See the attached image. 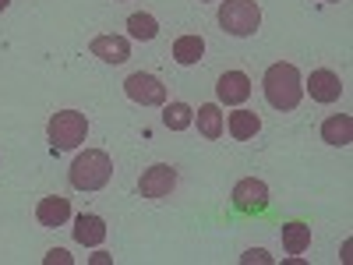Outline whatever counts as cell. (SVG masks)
<instances>
[{
    "mask_svg": "<svg viewBox=\"0 0 353 265\" xmlns=\"http://www.w3.org/2000/svg\"><path fill=\"white\" fill-rule=\"evenodd\" d=\"M265 99H269V106L276 110H297L301 96H304V81H301V71L293 64H272L269 71H265Z\"/></svg>",
    "mask_w": 353,
    "mask_h": 265,
    "instance_id": "1",
    "label": "cell"
},
{
    "mask_svg": "<svg viewBox=\"0 0 353 265\" xmlns=\"http://www.w3.org/2000/svg\"><path fill=\"white\" fill-rule=\"evenodd\" d=\"M110 177H113V163L103 149H85L71 163V188L78 191H99L110 184Z\"/></svg>",
    "mask_w": 353,
    "mask_h": 265,
    "instance_id": "2",
    "label": "cell"
},
{
    "mask_svg": "<svg viewBox=\"0 0 353 265\" xmlns=\"http://www.w3.org/2000/svg\"><path fill=\"white\" fill-rule=\"evenodd\" d=\"M219 25H223V32L237 36V39L254 36L258 25H261V8L254 4V0H223Z\"/></svg>",
    "mask_w": 353,
    "mask_h": 265,
    "instance_id": "3",
    "label": "cell"
},
{
    "mask_svg": "<svg viewBox=\"0 0 353 265\" xmlns=\"http://www.w3.org/2000/svg\"><path fill=\"white\" fill-rule=\"evenodd\" d=\"M46 135L53 141V149H78V145L85 141V135H88V121L78 110H61V113L50 117Z\"/></svg>",
    "mask_w": 353,
    "mask_h": 265,
    "instance_id": "4",
    "label": "cell"
},
{
    "mask_svg": "<svg viewBox=\"0 0 353 265\" xmlns=\"http://www.w3.org/2000/svg\"><path fill=\"white\" fill-rule=\"evenodd\" d=\"M124 92L141 106H163L166 103V85L156 75H145V71H138L124 81Z\"/></svg>",
    "mask_w": 353,
    "mask_h": 265,
    "instance_id": "5",
    "label": "cell"
},
{
    "mask_svg": "<svg viewBox=\"0 0 353 265\" xmlns=\"http://www.w3.org/2000/svg\"><path fill=\"white\" fill-rule=\"evenodd\" d=\"M176 188V170L166 166V163H156L141 173V181H138V191L141 198H166L170 191Z\"/></svg>",
    "mask_w": 353,
    "mask_h": 265,
    "instance_id": "6",
    "label": "cell"
},
{
    "mask_svg": "<svg viewBox=\"0 0 353 265\" xmlns=\"http://www.w3.org/2000/svg\"><path fill=\"white\" fill-rule=\"evenodd\" d=\"M265 205H269V188H265V181L248 177V181H241L237 188H233V209H241V213H261Z\"/></svg>",
    "mask_w": 353,
    "mask_h": 265,
    "instance_id": "7",
    "label": "cell"
},
{
    "mask_svg": "<svg viewBox=\"0 0 353 265\" xmlns=\"http://www.w3.org/2000/svg\"><path fill=\"white\" fill-rule=\"evenodd\" d=\"M216 96H219V103H226V106H241V103L251 96V78H248L244 71H226V75L219 78V85H216Z\"/></svg>",
    "mask_w": 353,
    "mask_h": 265,
    "instance_id": "8",
    "label": "cell"
},
{
    "mask_svg": "<svg viewBox=\"0 0 353 265\" xmlns=\"http://www.w3.org/2000/svg\"><path fill=\"white\" fill-rule=\"evenodd\" d=\"M307 92H311L314 103H336V99L343 96V81H339L336 71H325V68H321V71H311Z\"/></svg>",
    "mask_w": 353,
    "mask_h": 265,
    "instance_id": "9",
    "label": "cell"
},
{
    "mask_svg": "<svg viewBox=\"0 0 353 265\" xmlns=\"http://www.w3.org/2000/svg\"><path fill=\"white\" fill-rule=\"evenodd\" d=\"M36 219L39 226H64L71 219V202L61 198V195H50L36 205Z\"/></svg>",
    "mask_w": 353,
    "mask_h": 265,
    "instance_id": "10",
    "label": "cell"
},
{
    "mask_svg": "<svg viewBox=\"0 0 353 265\" xmlns=\"http://www.w3.org/2000/svg\"><path fill=\"white\" fill-rule=\"evenodd\" d=\"M92 53L106 64H124L131 57V43L124 36H96L92 39Z\"/></svg>",
    "mask_w": 353,
    "mask_h": 265,
    "instance_id": "11",
    "label": "cell"
},
{
    "mask_svg": "<svg viewBox=\"0 0 353 265\" xmlns=\"http://www.w3.org/2000/svg\"><path fill=\"white\" fill-rule=\"evenodd\" d=\"M74 241L78 244H85V248H99L103 241H106V223H103V216H92V213H81L78 219H74Z\"/></svg>",
    "mask_w": 353,
    "mask_h": 265,
    "instance_id": "12",
    "label": "cell"
},
{
    "mask_svg": "<svg viewBox=\"0 0 353 265\" xmlns=\"http://www.w3.org/2000/svg\"><path fill=\"white\" fill-rule=\"evenodd\" d=\"M226 131L237 138V141H248L261 131V117L251 113V110H237V113H230V121H226Z\"/></svg>",
    "mask_w": 353,
    "mask_h": 265,
    "instance_id": "13",
    "label": "cell"
},
{
    "mask_svg": "<svg viewBox=\"0 0 353 265\" xmlns=\"http://www.w3.org/2000/svg\"><path fill=\"white\" fill-rule=\"evenodd\" d=\"M321 138L329 145H350L353 141V117L350 113H336L321 124Z\"/></svg>",
    "mask_w": 353,
    "mask_h": 265,
    "instance_id": "14",
    "label": "cell"
},
{
    "mask_svg": "<svg viewBox=\"0 0 353 265\" xmlns=\"http://www.w3.org/2000/svg\"><path fill=\"white\" fill-rule=\"evenodd\" d=\"M194 121H198V131H201L205 138H212V141L226 131V121H223V113H219V106H216V103L198 106V117H194Z\"/></svg>",
    "mask_w": 353,
    "mask_h": 265,
    "instance_id": "15",
    "label": "cell"
},
{
    "mask_svg": "<svg viewBox=\"0 0 353 265\" xmlns=\"http://www.w3.org/2000/svg\"><path fill=\"white\" fill-rule=\"evenodd\" d=\"M201 53H205V39H201V36H181V39L173 43V61L184 64V68L198 64Z\"/></svg>",
    "mask_w": 353,
    "mask_h": 265,
    "instance_id": "16",
    "label": "cell"
},
{
    "mask_svg": "<svg viewBox=\"0 0 353 265\" xmlns=\"http://www.w3.org/2000/svg\"><path fill=\"white\" fill-rule=\"evenodd\" d=\"M283 248L286 255H304L311 248V226L304 223H286L283 226Z\"/></svg>",
    "mask_w": 353,
    "mask_h": 265,
    "instance_id": "17",
    "label": "cell"
},
{
    "mask_svg": "<svg viewBox=\"0 0 353 265\" xmlns=\"http://www.w3.org/2000/svg\"><path fill=\"white\" fill-rule=\"evenodd\" d=\"M163 124H166L170 131H188V128L194 124V110H191L188 103H170V106L163 110Z\"/></svg>",
    "mask_w": 353,
    "mask_h": 265,
    "instance_id": "18",
    "label": "cell"
},
{
    "mask_svg": "<svg viewBox=\"0 0 353 265\" xmlns=\"http://www.w3.org/2000/svg\"><path fill=\"white\" fill-rule=\"evenodd\" d=\"M128 28H131V36L134 39H141V43H149V39H156L159 36V21L152 18V14H131L128 18Z\"/></svg>",
    "mask_w": 353,
    "mask_h": 265,
    "instance_id": "19",
    "label": "cell"
},
{
    "mask_svg": "<svg viewBox=\"0 0 353 265\" xmlns=\"http://www.w3.org/2000/svg\"><path fill=\"white\" fill-rule=\"evenodd\" d=\"M43 262H46V265H71L74 258H71L68 251H61V248H53V251H50V255H46Z\"/></svg>",
    "mask_w": 353,
    "mask_h": 265,
    "instance_id": "20",
    "label": "cell"
},
{
    "mask_svg": "<svg viewBox=\"0 0 353 265\" xmlns=\"http://www.w3.org/2000/svg\"><path fill=\"white\" fill-rule=\"evenodd\" d=\"M244 262H272V258L265 255L261 248H254V251H248V255H244Z\"/></svg>",
    "mask_w": 353,
    "mask_h": 265,
    "instance_id": "21",
    "label": "cell"
},
{
    "mask_svg": "<svg viewBox=\"0 0 353 265\" xmlns=\"http://www.w3.org/2000/svg\"><path fill=\"white\" fill-rule=\"evenodd\" d=\"M8 4H11V0H0V11H4V8H8Z\"/></svg>",
    "mask_w": 353,
    "mask_h": 265,
    "instance_id": "22",
    "label": "cell"
},
{
    "mask_svg": "<svg viewBox=\"0 0 353 265\" xmlns=\"http://www.w3.org/2000/svg\"><path fill=\"white\" fill-rule=\"evenodd\" d=\"M325 4H336V0H325Z\"/></svg>",
    "mask_w": 353,
    "mask_h": 265,
    "instance_id": "23",
    "label": "cell"
}]
</instances>
